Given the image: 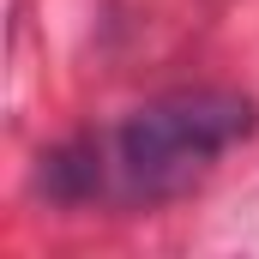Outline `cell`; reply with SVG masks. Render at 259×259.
Listing matches in <instances>:
<instances>
[{
  "mask_svg": "<svg viewBox=\"0 0 259 259\" xmlns=\"http://www.w3.org/2000/svg\"><path fill=\"white\" fill-rule=\"evenodd\" d=\"M259 127V103L229 84H187L139 103L103 133H72L36 163V193L49 205H121L157 211L199 181Z\"/></svg>",
  "mask_w": 259,
  "mask_h": 259,
  "instance_id": "cell-1",
  "label": "cell"
}]
</instances>
